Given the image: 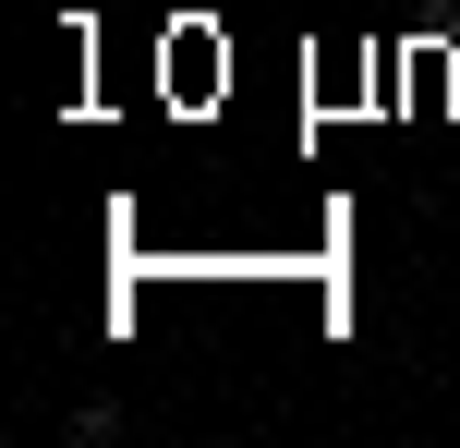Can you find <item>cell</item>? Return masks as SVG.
I'll list each match as a JSON object with an SVG mask.
<instances>
[{"label":"cell","mask_w":460,"mask_h":448,"mask_svg":"<svg viewBox=\"0 0 460 448\" xmlns=\"http://www.w3.org/2000/svg\"><path fill=\"white\" fill-rule=\"evenodd\" d=\"M121 436V400H73V448H110Z\"/></svg>","instance_id":"obj_1"}]
</instances>
